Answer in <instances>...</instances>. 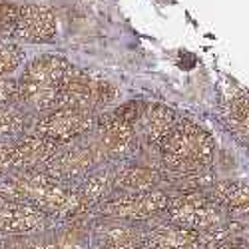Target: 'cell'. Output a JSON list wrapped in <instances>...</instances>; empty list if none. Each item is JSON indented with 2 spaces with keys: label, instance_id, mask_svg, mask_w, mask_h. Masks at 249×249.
Instances as JSON below:
<instances>
[{
  "label": "cell",
  "instance_id": "cell-11",
  "mask_svg": "<svg viewBox=\"0 0 249 249\" xmlns=\"http://www.w3.org/2000/svg\"><path fill=\"white\" fill-rule=\"evenodd\" d=\"M24 60V50L22 46H18L14 42H0V78H4L6 74L14 72Z\"/></svg>",
  "mask_w": 249,
  "mask_h": 249
},
{
  "label": "cell",
  "instance_id": "cell-2",
  "mask_svg": "<svg viewBox=\"0 0 249 249\" xmlns=\"http://www.w3.org/2000/svg\"><path fill=\"white\" fill-rule=\"evenodd\" d=\"M161 160L165 168L178 174H197L213 160V140L192 122H178L161 143Z\"/></svg>",
  "mask_w": 249,
  "mask_h": 249
},
{
  "label": "cell",
  "instance_id": "cell-1",
  "mask_svg": "<svg viewBox=\"0 0 249 249\" xmlns=\"http://www.w3.org/2000/svg\"><path fill=\"white\" fill-rule=\"evenodd\" d=\"M70 62L62 56L44 54L34 58L24 68L20 80H16L18 96L26 106L38 112H50L58 106L60 90L64 84V78L70 70Z\"/></svg>",
  "mask_w": 249,
  "mask_h": 249
},
{
  "label": "cell",
  "instance_id": "cell-4",
  "mask_svg": "<svg viewBox=\"0 0 249 249\" xmlns=\"http://www.w3.org/2000/svg\"><path fill=\"white\" fill-rule=\"evenodd\" d=\"M56 14L48 6L22 4L18 8V18L10 34L28 44H46L56 38Z\"/></svg>",
  "mask_w": 249,
  "mask_h": 249
},
{
  "label": "cell",
  "instance_id": "cell-7",
  "mask_svg": "<svg viewBox=\"0 0 249 249\" xmlns=\"http://www.w3.org/2000/svg\"><path fill=\"white\" fill-rule=\"evenodd\" d=\"M225 120L235 134L249 140V96L243 90H233L225 100Z\"/></svg>",
  "mask_w": 249,
  "mask_h": 249
},
{
  "label": "cell",
  "instance_id": "cell-12",
  "mask_svg": "<svg viewBox=\"0 0 249 249\" xmlns=\"http://www.w3.org/2000/svg\"><path fill=\"white\" fill-rule=\"evenodd\" d=\"M24 126V116L12 104L0 106V134H14L22 130Z\"/></svg>",
  "mask_w": 249,
  "mask_h": 249
},
{
  "label": "cell",
  "instance_id": "cell-13",
  "mask_svg": "<svg viewBox=\"0 0 249 249\" xmlns=\"http://www.w3.org/2000/svg\"><path fill=\"white\" fill-rule=\"evenodd\" d=\"M18 8L14 2H0V32H12L16 18H18Z\"/></svg>",
  "mask_w": 249,
  "mask_h": 249
},
{
  "label": "cell",
  "instance_id": "cell-5",
  "mask_svg": "<svg viewBox=\"0 0 249 249\" xmlns=\"http://www.w3.org/2000/svg\"><path fill=\"white\" fill-rule=\"evenodd\" d=\"M94 124L92 114L72 110V108H54L38 122V136H42L54 143L68 142L76 136L88 132Z\"/></svg>",
  "mask_w": 249,
  "mask_h": 249
},
{
  "label": "cell",
  "instance_id": "cell-8",
  "mask_svg": "<svg viewBox=\"0 0 249 249\" xmlns=\"http://www.w3.org/2000/svg\"><path fill=\"white\" fill-rule=\"evenodd\" d=\"M94 161V152L90 148H82V150H72L62 154L60 158L52 160L50 163V172L56 178H76L80 174H84Z\"/></svg>",
  "mask_w": 249,
  "mask_h": 249
},
{
  "label": "cell",
  "instance_id": "cell-6",
  "mask_svg": "<svg viewBox=\"0 0 249 249\" xmlns=\"http://www.w3.org/2000/svg\"><path fill=\"white\" fill-rule=\"evenodd\" d=\"M138 122L143 126L148 140L160 146L178 124V116L174 110L163 106V104H142Z\"/></svg>",
  "mask_w": 249,
  "mask_h": 249
},
{
  "label": "cell",
  "instance_id": "cell-9",
  "mask_svg": "<svg viewBox=\"0 0 249 249\" xmlns=\"http://www.w3.org/2000/svg\"><path fill=\"white\" fill-rule=\"evenodd\" d=\"M215 197L233 212L249 213V185L239 181H223L215 185Z\"/></svg>",
  "mask_w": 249,
  "mask_h": 249
},
{
  "label": "cell",
  "instance_id": "cell-10",
  "mask_svg": "<svg viewBox=\"0 0 249 249\" xmlns=\"http://www.w3.org/2000/svg\"><path fill=\"white\" fill-rule=\"evenodd\" d=\"M158 174L150 168H128L116 178V185L132 192H146L156 183Z\"/></svg>",
  "mask_w": 249,
  "mask_h": 249
},
{
  "label": "cell",
  "instance_id": "cell-14",
  "mask_svg": "<svg viewBox=\"0 0 249 249\" xmlns=\"http://www.w3.org/2000/svg\"><path fill=\"white\" fill-rule=\"evenodd\" d=\"M18 96V86L16 80L10 78H0V106H6V104H12Z\"/></svg>",
  "mask_w": 249,
  "mask_h": 249
},
{
  "label": "cell",
  "instance_id": "cell-15",
  "mask_svg": "<svg viewBox=\"0 0 249 249\" xmlns=\"http://www.w3.org/2000/svg\"><path fill=\"white\" fill-rule=\"evenodd\" d=\"M12 150L14 146H6V143H0V172L12 163Z\"/></svg>",
  "mask_w": 249,
  "mask_h": 249
},
{
  "label": "cell",
  "instance_id": "cell-3",
  "mask_svg": "<svg viewBox=\"0 0 249 249\" xmlns=\"http://www.w3.org/2000/svg\"><path fill=\"white\" fill-rule=\"evenodd\" d=\"M116 98H118V88L112 82L98 78L90 72H84L76 66H70L64 78V84H62L56 108H72L92 114L94 110H100L112 104Z\"/></svg>",
  "mask_w": 249,
  "mask_h": 249
}]
</instances>
